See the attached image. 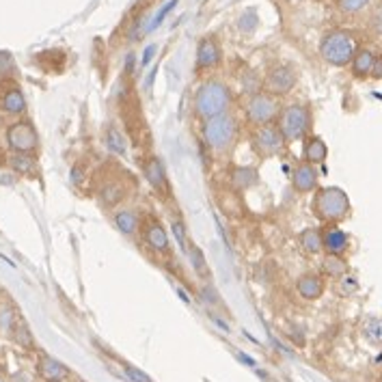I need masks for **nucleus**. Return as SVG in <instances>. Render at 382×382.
I'll list each match as a JSON object with an SVG mask.
<instances>
[{"label": "nucleus", "instance_id": "f257e3e1", "mask_svg": "<svg viewBox=\"0 0 382 382\" xmlns=\"http://www.w3.org/2000/svg\"><path fill=\"white\" fill-rule=\"evenodd\" d=\"M234 101L229 87L220 80H206L194 93V113L206 121L218 115H225Z\"/></svg>", "mask_w": 382, "mask_h": 382}, {"label": "nucleus", "instance_id": "f03ea898", "mask_svg": "<svg viewBox=\"0 0 382 382\" xmlns=\"http://www.w3.org/2000/svg\"><path fill=\"white\" fill-rule=\"evenodd\" d=\"M311 208H313V214H316V218L320 222H324V225H337V222H341L350 214V199L337 186L316 188Z\"/></svg>", "mask_w": 382, "mask_h": 382}, {"label": "nucleus", "instance_id": "7ed1b4c3", "mask_svg": "<svg viewBox=\"0 0 382 382\" xmlns=\"http://www.w3.org/2000/svg\"><path fill=\"white\" fill-rule=\"evenodd\" d=\"M359 50V41H356L354 33L344 31V29H335L328 31L322 41H320V55L322 59L333 65V67H346L350 65L354 52Z\"/></svg>", "mask_w": 382, "mask_h": 382}, {"label": "nucleus", "instance_id": "20e7f679", "mask_svg": "<svg viewBox=\"0 0 382 382\" xmlns=\"http://www.w3.org/2000/svg\"><path fill=\"white\" fill-rule=\"evenodd\" d=\"M276 127L281 130L285 143H296L309 136L311 130V111L304 104H290L278 111Z\"/></svg>", "mask_w": 382, "mask_h": 382}, {"label": "nucleus", "instance_id": "39448f33", "mask_svg": "<svg viewBox=\"0 0 382 382\" xmlns=\"http://www.w3.org/2000/svg\"><path fill=\"white\" fill-rule=\"evenodd\" d=\"M238 139V121L232 115H218L203 123V141L214 151H227Z\"/></svg>", "mask_w": 382, "mask_h": 382}, {"label": "nucleus", "instance_id": "423d86ee", "mask_svg": "<svg viewBox=\"0 0 382 382\" xmlns=\"http://www.w3.org/2000/svg\"><path fill=\"white\" fill-rule=\"evenodd\" d=\"M278 99L266 91H257L248 95V101H246V119L253 123V125H268V123H274L276 117H278Z\"/></svg>", "mask_w": 382, "mask_h": 382}, {"label": "nucleus", "instance_id": "0eeeda50", "mask_svg": "<svg viewBox=\"0 0 382 382\" xmlns=\"http://www.w3.org/2000/svg\"><path fill=\"white\" fill-rule=\"evenodd\" d=\"M253 149L257 151L262 158H272L278 156L285 149V139L281 130L276 127V123L260 125L253 134Z\"/></svg>", "mask_w": 382, "mask_h": 382}, {"label": "nucleus", "instance_id": "6e6552de", "mask_svg": "<svg viewBox=\"0 0 382 382\" xmlns=\"http://www.w3.org/2000/svg\"><path fill=\"white\" fill-rule=\"evenodd\" d=\"M298 83V73L292 65H276L266 73V80H264V89L266 93L274 95V97H281L288 95Z\"/></svg>", "mask_w": 382, "mask_h": 382}, {"label": "nucleus", "instance_id": "1a4fd4ad", "mask_svg": "<svg viewBox=\"0 0 382 382\" xmlns=\"http://www.w3.org/2000/svg\"><path fill=\"white\" fill-rule=\"evenodd\" d=\"M7 143L17 154H33L37 149V132L31 121H17L7 130Z\"/></svg>", "mask_w": 382, "mask_h": 382}, {"label": "nucleus", "instance_id": "9d476101", "mask_svg": "<svg viewBox=\"0 0 382 382\" xmlns=\"http://www.w3.org/2000/svg\"><path fill=\"white\" fill-rule=\"evenodd\" d=\"M222 61V48L214 35L201 37L197 43V55H194V69L197 71H210L218 67Z\"/></svg>", "mask_w": 382, "mask_h": 382}, {"label": "nucleus", "instance_id": "9b49d317", "mask_svg": "<svg viewBox=\"0 0 382 382\" xmlns=\"http://www.w3.org/2000/svg\"><path fill=\"white\" fill-rule=\"evenodd\" d=\"M318 180H320V173L309 162L298 164L292 173V184L298 192H313L318 188Z\"/></svg>", "mask_w": 382, "mask_h": 382}, {"label": "nucleus", "instance_id": "f8f14e48", "mask_svg": "<svg viewBox=\"0 0 382 382\" xmlns=\"http://www.w3.org/2000/svg\"><path fill=\"white\" fill-rule=\"evenodd\" d=\"M350 246V238L339 227H328L322 232V248L328 255H344Z\"/></svg>", "mask_w": 382, "mask_h": 382}, {"label": "nucleus", "instance_id": "ddd939ff", "mask_svg": "<svg viewBox=\"0 0 382 382\" xmlns=\"http://www.w3.org/2000/svg\"><path fill=\"white\" fill-rule=\"evenodd\" d=\"M0 108L9 115H20L27 111V99H24V93L20 91L17 85H9L3 93H0Z\"/></svg>", "mask_w": 382, "mask_h": 382}, {"label": "nucleus", "instance_id": "4468645a", "mask_svg": "<svg viewBox=\"0 0 382 382\" xmlns=\"http://www.w3.org/2000/svg\"><path fill=\"white\" fill-rule=\"evenodd\" d=\"M296 292L304 298V300H318L324 294V278L320 274H302L296 281Z\"/></svg>", "mask_w": 382, "mask_h": 382}, {"label": "nucleus", "instance_id": "2eb2a0df", "mask_svg": "<svg viewBox=\"0 0 382 382\" xmlns=\"http://www.w3.org/2000/svg\"><path fill=\"white\" fill-rule=\"evenodd\" d=\"M145 177H147V182L154 186L158 192H167L169 184H167V169L162 164V160L158 156H151L147 162H145Z\"/></svg>", "mask_w": 382, "mask_h": 382}, {"label": "nucleus", "instance_id": "dca6fc26", "mask_svg": "<svg viewBox=\"0 0 382 382\" xmlns=\"http://www.w3.org/2000/svg\"><path fill=\"white\" fill-rule=\"evenodd\" d=\"M145 244L156 250V253H162L169 248V234L164 232V227L158 222V220H151L147 227H145Z\"/></svg>", "mask_w": 382, "mask_h": 382}, {"label": "nucleus", "instance_id": "f3484780", "mask_svg": "<svg viewBox=\"0 0 382 382\" xmlns=\"http://www.w3.org/2000/svg\"><path fill=\"white\" fill-rule=\"evenodd\" d=\"M39 376L45 382H63L69 376V369L61 361L52 359V356H41V361H39Z\"/></svg>", "mask_w": 382, "mask_h": 382}, {"label": "nucleus", "instance_id": "a211bd4d", "mask_svg": "<svg viewBox=\"0 0 382 382\" xmlns=\"http://www.w3.org/2000/svg\"><path fill=\"white\" fill-rule=\"evenodd\" d=\"M302 154H304V162L318 167V164H322L326 160L328 147H326V143L320 136H304V149H302Z\"/></svg>", "mask_w": 382, "mask_h": 382}, {"label": "nucleus", "instance_id": "6ab92c4d", "mask_svg": "<svg viewBox=\"0 0 382 382\" xmlns=\"http://www.w3.org/2000/svg\"><path fill=\"white\" fill-rule=\"evenodd\" d=\"M374 61H376V55L372 52V50L367 48H359L354 52L350 65H352V73L356 76V78H367V76L372 73V67H374Z\"/></svg>", "mask_w": 382, "mask_h": 382}, {"label": "nucleus", "instance_id": "aec40b11", "mask_svg": "<svg viewBox=\"0 0 382 382\" xmlns=\"http://www.w3.org/2000/svg\"><path fill=\"white\" fill-rule=\"evenodd\" d=\"M115 225L121 234L125 236H134L136 229L141 227V220H139V214L134 210H121L115 214Z\"/></svg>", "mask_w": 382, "mask_h": 382}, {"label": "nucleus", "instance_id": "412c9836", "mask_svg": "<svg viewBox=\"0 0 382 382\" xmlns=\"http://www.w3.org/2000/svg\"><path fill=\"white\" fill-rule=\"evenodd\" d=\"M300 244L302 248L307 250L309 255H318L322 248V232L316 227H309V229H304V232L300 234Z\"/></svg>", "mask_w": 382, "mask_h": 382}, {"label": "nucleus", "instance_id": "4be33fe9", "mask_svg": "<svg viewBox=\"0 0 382 382\" xmlns=\"http://www.w3.org/2000/svg\"><path fill=\"white\" fill-rule=\"evenodd\" d=\"M322 270L326 276L333 278H341L348 274V264L344 262L341 255H326V260L322 262Z\"/></svg>", "mask_w": 382, "mask_h": 382}, {"label": "nucleus", "instance_id": "5701e85b", "mask_svg": "<svg viewBox=\"0 0 382 382\" xmlns=\"http://www.w3.org/2000/svg\"><path fill=\"white\" fill-rule=\"evenodd\" d=\"M106 147L111 149V154L115 156H125V151H127V143H125V136L117 130L115 125H111L108 130H106Z\"/></svg>", "mask_w": 382, "mask_h": 382}, {"label": "nucleus", "instance_id": "b1692460", "mask_svg": "<svg viewBox=\"0 0 382 382\" xmlns=\"http://www.w3.org/2000/svg\"><path fill=\"white\" fill-rule=\"evenodd\" d=\"M123 194H125V190H123V186L117 184V182H111V184H106L104 188L99 190V199H101V203H104L106 208L117 206V203L123 199Z\"/></svg>", "mask_w": 382, "mask_h": 382}, {"label": "nucleus", "instance_id": "393cba45", "mask_svg": "<svg viewBox=\"0 0 382 382\" xmlns=\"http://www.w3.org/2000/svg\"><path fill=\"white\" fill-rule=\"evenodd\" d=\"M363 333L372 344H382V320L380 318H372L365 322Z\"/></svg>", "mask_w": 382, "mask_h": 382}, {"label": "nucleus", "instance_id": "a878e982", "mask_svg": "<svg viewBox=\"0 0 382 382\" xmlns=\"http://www.w3.org/2000/svg\"><path fill=\"white\" fill-rule=\"evenodd\" d=\"M234 182L238 188H248L253 184H257V173H255V169H238L234 173Z\"/></svg>", "mask_w": 382, "mask_h": 382}, {"label": "nucleus", "instance_id": "bb28decb", "mask_svg": "<svg viewBox=\"0 0 382 382\" xmlns=\"http://www.w3.org/2000/svg\"><path fill=\"white\" fill-rule=\"evenodd\" d=\"M15 73V61L7 52V50H0V80H7Z\"/></svg>", "mask_w": 382, "mask_h": 382}, {"label": "nucleus", "instance_id": "cd10ccee", "mask_svg": "<svg viewBox=\"0 0 382 382\" xmlns=\"http://www.w3.org/2000/svg\"><path fill=\"white\" fill-rule=\"evenodd\" d=\"M242 87H244V91L246 93H257V91H262V87H264V83L260 80V76L255 73V71H246L244 76H242Z\"/></svg>", "mask_w": 382, "mask_h": 382}, {"label": "nucleus", "instance_id": "c85d7f7f", "mask_svg": "<svg viewBox=\"0 0 382 382\" xmlns=\"http://www.w3.org/2000/svg\"><path fill=\"white\" fill-rule=\"evenodd\" d=\"M369 3H372V0H337V7L344 13H359L365 7H369Z\"/></svg>", "mask_w": 382, "mask_h": 382}, {"label": "nucleus", "instance_id": "c756f323", "mask_svg": "<svg viewBox=\"0 0 382 382\" xmlns=\"http://www.w3.org/2000/svg\"><path fill=\"white\" fill-rule=\"evenodd\" d=\"M13 169L17 173H33L35 171V160L31 158V154H20L13 158Z\"/></svg>", "mask_w": 382, "mask_h": 382}, {"label": "nucleus", "instance_id": "7c9ffc66", "mask_svg": "<svg viewBox=\"0 0 382 382\" xmlns=\"http://www.w3.org/2000/svg\"><path fill=\"white\" fill-rule=\"evenodd\" d=\"M175 5H177V0H169V3H167V5H164V7H162L160 11H158L156 20L149 24V31H154L156 27H160V24H162V20H164V17H167V15H169V13L173 11V9H175Z\"/></svg>", "mask_w": 382, "mask_h": 382}, {"label": "nucleus", "instance_id": "2f4dec72", "mask_svg": "<svg viewBox=\"0 0 382 382\" xmlns=\"http://www.w3.org/2000/svg\"><path fill=\"white\" fill-rule=\"evenodd\" d=\"M369 27L376 35H382V5H378L372 13V20H369Z\"/></svg>", "mask_w": 382, "mask_h": 382}, {"label": "nucleus", "instance_id": "473e14b6", "mask_svg": "<svg viewBox=\"0 0 382 382\" xmlns=\"http://www.w3.org/2000/svg\"><path fill=\"white\" fill-rule=\"evenodd\" d=\"M125 374L130 376L132 382H151V378H149L147 374H143L141 369H136V367H132V365H125Z\"/></svg>", "mask_w": 382, "mask_h": 382}, {"label": "nucleus", "instance_id": "72a5a7b5", "mask_svg": "<svg viewBox=\"0 0 382 382\" xmlns=\"http://www.w3.org/2000/svg\"><path fill=\"white\" fill-rule=\"evenodd\" d=\"M372 78H376V80H382V55L380 57H376V61H374V67H372Z\"/></svg>", "mask_w": 382, "mask_h": 382}, {"label": "nucleus", "instance_id": "f704fd0d", "mask_svg": "<svg viewBox=\"0 0 382 382\" xmlns=\"http://www.w3.org/2000/svg\"><path fill=\"white\" fill-rule=\"evenodd\" d=\"M154 55H156V45H149V48L145 50V52H143L141 65H143V67H147V65H149V61L154 59Z\"/></svg>", "mask_w": 382, "mask_h": 382}, {"label": "nucleus", "instance_id": "c9c22d12", "mask_svg": "<svg viewBox=\"0 0 382 382\" xmlns=\"http://www.w3.org/2000/svg\"><path fill=\"white\" fill-rule=\"evenodd\" d=\"M173 229H175V236L180 238L182 246H186V236H184V227H182V222H175V225H173Z\"/></svg>", "mask_w": 382, "mask_h": 382}, {"label": "nucleus", "instance_id": "e433bc0d", "mask_svg": "<svg viewBox=\"0 0 382 382\" xmlns=\"http://www.w3.org/2000/svg\"><path fill=\"white\" fill-rule=\"evenodd\" d=\"M238 356H240V359H242V361H244L246 365H255V361L250 359V356H246V354H238Z\"/></svg>", "mask_w": 382, "mask_h": 382}]
</instances>
